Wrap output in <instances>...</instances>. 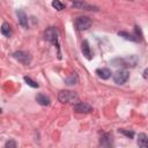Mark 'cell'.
I'll return each instance as SVG.
<instances>
[{
	"instance_id": "15",
	"label": "cell",
	"mask_w": 148,
	"mask_h": 148,
	"mask_svg": "<svg viewBox=\"0 0 148 148\" xmlns=\"http://www.w3.org/2000/svg\"><path fill=\"white\" fill-rule=\"evenodd\" d=\"M118 35L119 36H121V37H124L125 39H127V40H132V42H139V39H138V37L135 36V35H130L128 32H126V31H119L118 32Z\"/></svg>"
},
{
	"instance_id": "20",
	"label": "cell",
	"mask_w": 148,
	"mask_h": 148,
	"mask_svg": "<svg viewBox=\"0 0 148 148\" xmlns=\"http://www.w3.org/2000/svg\"><path fill=\"white\" fill-rule=\"evenodd\" d=\"M16 146H17V143H16V141L13 140V139L8 140V141L5 143V148H16Z\"/></svg>"
},
{
	"instance_id": "19",
	"label": "cell",
	"mask_w": 148,
	"mask_h": 148,
	"mask_svg": "<svg viewBox=\"0 0 148 148\" xmlns=\"http://www.w3.org/2000/svg\"><path fill=\"white\" fill-rule=\"evenodd\" d=\"M119 133L126 135V136L130 138V139H132V138L134 136V132H133V131H127V130H123V128H120V130H119Z\"/></svg>"
},
{
	"instance_id": "14",
	"label": "cell",
	"mask_w": 148,
	"mask_h": 148,
	"mask_svg": "<svg viewBox=\"0 0 148 148\" xmlns=\"http://www.w3.org/2000/svg\"><path fill=\"white\" fill-rule=\"evenodd\" d=\"M1 34H2L5 37H10V35H12V29H10L9 23H7V22H3V23H2V25H1Z\"/></svg>"
},
{
	"instance_id": "12",
	"label": "cell",
	"mask_w": 148,
	"mask_h": 148,
	"mask_svg": "<svg viewBox=\"0 0 148 148\" xmlns=\"http://www.w3.org/2000/svg\"><path fill=\"white\" fill-rule=\"evenodd\" d=\"M36 101H37V103H38L39 105H42V106H47V105L50 104V98H49L46 95H44V94H38V95L36 96Z\"/></svg>"
},
{
	"instance_id": "6",
	"label": "cell",
	"mask_w": 148,
	"mask_h": 148,
	"mask_svg": "<svg viewBox=\"0 0 148 148\" xmlns=\"http://www.w3.org/2000/svg\"><path fill=\"white\" fill-rule=\"evenodd\" d=\"M72 6L75 7V8H79V9H84V10H95V12L98 10V7L92 6L90 3H87L83 0H73Z\"/></svg>"
},
{
	"instance_id": "18",
	"label": "cell",
	"mask_w": 148,
	"mask_h": 148,
	"mask_svg": "<svg viewBox=\"0 0 148 148\" xmlns=\"http://www.w3.org/2000/svg\"><path fill=\"white\" fill-rule=\"evenodd\" d=\"M65 82H66L67 84H75V83L77 82V76H76V74H72L69 77H67V79L65 80Z\"/></svg>"
},
{
	"instance_id": "5",
	"label": "cell",
	"mask_w": 148,
	"mask_h": 148,
	"mask_svg": "<svg viewBox=\"0 0 148 148\" xmlns=\"http://www.w3.org/2000/svg\"><path fill=\"white\" fill-rule=\"evenodd\" d=\"M128 77H130V73L126 69H118L112 75V79H113L114 83H117V84H124L125 82H127Z\"/></svg>"
},
{
	"instance_id": "8",
	"label": "cell",
	"mask_w": 148,
	"mask_h": 148,
	"mask_svg": "<svg viewBox=\"0 0 148 148\" xmlns=\"http://www.w3.org/2000/svg\"><path fill=\"white\" fill-rule=\"evenodd\" d=\"M99 145L103 147H111L113 145V139L110 133H104L99 139Z\"/></svg>"
},
{
	"instance_id": "3",
	"label": "cell",
	"mask_w": 148,
	"mask_h": 148,
	"mask_svg": "<svg viewBox=\"0 0 148 148\" xmlns=\"http://www.w3.org/2000/svg\"><path fill=\"white\" fill-rule=\"evenodd\" d=\"M91 23H92V22H91V18L88 17V16H79V17L75 20V22H74L75 28H76L79 31H83V30L89 29L90 25H91Z\"/></svg>"
},
{
	"instance_id": "16",
	"label": "cell",
	"mask_w": 148,
	"mask_h": 148,
	"mask_svg": "<svg viewBox=\"0 0 148 148\" xmlns=\"http://www.w3.org/2000/svg\"><path fill=\"white\" fill-rule=\"evenodd\" d=\"M52 7L56 8L57 10H62L65 8V5L60 1V0H53L52 1Z\"/></svg>"
},
{
	"instance_id": "9",
	"label": "cell",
	"mask_w": 148,
	"mask_h": 148,
	"mask_svg": "<svg viewBox=\"0 0 148 148\" xmlns=\"http://www.w3.org/2000/svg\"><path fill=\"white\" fill-rule=\"evenodd\" d=\"M16 15H17L20 25H21L22 28L27 29V28H28V16H27V14H25L22 9H18V10L16 12Z\"/></svg>"
},
{
	"instance_id": "11",
	"label": "cell",
	"mask_w": 148,
	"mask_h": 148,
	"mask_svg": "<svg viewBox=\"0 0 148 148\" xmlns=\"http://www.w3.org/2000/svg\"><path fill=\"white\" fill-rule=\"evenodd\" d=\"M96 74L102 80H108L111 76V71L109 68H98L96 69Z\"/></svg>"
},
{
	"instance_id": "22",
	"label": "cell",
	"mask_w": 148,
	"mask_h": 148,
	"mask_svg": "<svg viewBox=\"0 0 148 148\" xmlns=\"http://www.w3.org/2000/svg\"><path fill=\"white\" fill-rule=\"evenodd\" d=\"M127 1H134V0H127Z\"/></svg>"
},
{
	"instance_id": "21",
	"label": "cell",
	"mask_w": 148,
	"mask_h": 148,
	"mask_svg": "<svg viewBox=\"0 0 148 148\" xmlns=\"http://www.w3.org/2000/svg\"><path fill=\"white\" fill-rule=\"evenodd\" d=\"M143 77H145V79H148V68H146V69L143 71Z\"/></svg>"
},
{
	"instance_id": "7",
	"label": "cell",
	"mask_w": 148,
	"mask_h": 148,
	"mask_svg": "<svg viewBox=\"0 0 148 148\" xmlns=\"http://www.w3.org/2000/svg\"><path fill=\"white\" fill-rule=\"evenodd\" d=\"M74 111L76 113H89L92 111V106L86 102H80L74 104Z\"/></svg>"
},
{
	"instance_id": "10",
	"label": "cell",
	"mask_w": 148,
	"mask_h": 148,
	"mask_svg": "<svg viewBox=\"0 0 148 148\" xmlns=\"http://www.w3.org/2000/svg\"><path fill=\"white\" fill-rule=\"evenodd\" d=\"M81 51H82V54H83L88 60H90V59L92 58V56H91V50H90V46H89L88 40H83V42H82V44H81Z\"/></svg>"
},
{
	"instance_id": "1",
	"label": "cell",
	"mask_w": 148,
	"mask_h": 148,
	"mask_svg": "<svg viewBox=\"0 0 148 148\" xmlns=\"http://www.w3.org/2000/svg\"><path fill=\"white\" fill-rule=\"evenodd\" d=\"M58 99L61 103H76L79 102V95L72 90H60L58 92Z\"/></svg>"
},
{
	"instance_id": "2",
	"label": "cell",
	"mask_w": 148,
	"mask_h": 148,
	"mask_svg": "<svg viewBox=\"0 0 148 148\" xmlns=\"http://www.w3.org/2000/svg\"><path fill=\"white\" fill-rule=\"evenodd\" d=\"M44 37L46 40H49L50 43H52L54 46H57L58 49V54H60L59 52V31L56 27H50L45 30L44 32Z\"/></svg>"
},
{
	"instance_id": "4",
	"label": "cell",
	"mask_w": 148,
	"mask_h": 148,
	"mask_svg": "<svg viewBox=\"0 0 148 148\" xmlns=\"http://www.w3.org/2000/svg\"><path fill=\"white\" fill-rule=\"evenodd\" d=\"M13 58L16 59L18 62H21L22 65H25V66L27 65H30V62L32 60L30 53H28L25 51H15L13 53Z\"/></svg>"
},
{
	"instance_id": "17",
	"label": "cell",
	"mask_w": 148,
	"mask_h": 148,
	"mask_svg": "<svg viewBox=\"0 0 148 148\" xmlns=\"http://www.w3.org/2000/svg\"><path fill=\"white\" fill-rule=\"evenodd\" d=\"M23 79H24V81H25V83H27L28 86H30V87H32V88H38V87H39V84H38L36 81L31 80L29 76H24Z\"/></svg>"
},
{
	"instance_id": "13",
	"label": "cell",
	"mask_w": 148,
	"mask_h": 148,
	"mask_svg": "<svg viewBox=\"0 0 148 148\" xmlns=\"http://www.w3.org/2000/svg\"><path fill=\"white\" fill-rule=\"evenodd\" d=\"M138 145L141 148H148V136L145 133H140L138 135Z\"/></svg>"
}]
</instances>
